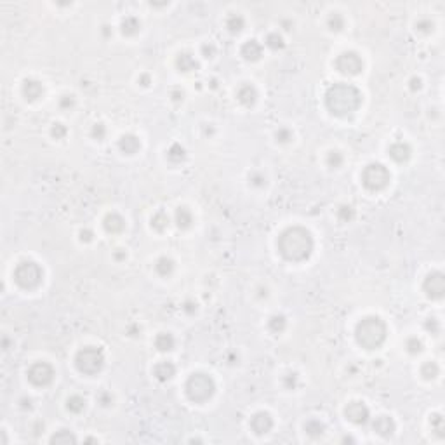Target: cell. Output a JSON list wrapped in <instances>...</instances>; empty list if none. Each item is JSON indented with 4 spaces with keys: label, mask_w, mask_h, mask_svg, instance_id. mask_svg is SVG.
<instances>
[{
    "label": "cell",
    "mask_w": 445,
    "mask_h": 445,
    "mask_svg": "<svg viewBox=\"0 0 445 445\" xmlns=\"http://www.w3.org/2000/svg\"><path fill=\"white\" fill-rule=\"evenodd\" d=\"M275 138L278 143H289L294 138V134H292V130L289 127H278V130L275 132Z\"/></svg>",
    "instance_id": "b9f144b4"
},
{
    "label": "cell",
    "mask_w": 445,
    "mask_h": 445,
    "mask_svg": "<svg viewBox=\"0 0 445 445\" xmlns=\"http://www.w3.org/2000/svg\"><path fill=\"white\" fill-rule=\"evenodd\" d=\"M416 30L419 33L428 35V33H431L435 30V23L429 19V18H419V19L416 21Z\"/></svg>",
    "instance_id": "ab89813d"
},
{
    "label": "cell",
    "mask_w": 445,
    "mask_h": 445,
    "mask_svg": "<svg viewBox=\"0 0 445 445\" xmlns=\"http://www.w3.org/2000/svg\"><path fill=\"white\" fill-rule=\"evenodd\" d=\"M169 224H170V219L166 211H158L151 216V228H153L155 231H158V233L166 231L167 228H169Z\"/></svg>",
    "instance_id": "484cf974"
},
{
    "label": "cell",
    "mask_w": 445,
    "mask_h": 445,
    "mask_svg": "<svg viewBox=\"0 0 445 445\" xmlns=\"http://www.w3.org/2000/svg\"><path fill=\"white\" fill-rule=\"evenodd\" d=\"M174 221L179 230H188L193 224V214H191V211L188 207H178L174 214Z\"/></svg>",
    "instance_id": "7402d4cb"
},
{
    "label": "cell",
    "mask_w": 445,
    "mask_h": 445,
    "mask_svg": "<svg viewBox=\"0 0 445 445\" xmlns=\"http://www.w3.org/2000/svg\"><path fill=\"white\" fill-rule=\"evenodd\" d=\"M44 94V85L40 84L35 78H26L23 82V96L28 99V101H37L38 97H42Z\"/></svg>",
    "instance_id": "e0dca14e"
},
{
    "label": "cell",
    "mask_w": 445,
    "mask_h": 445,
    "mask_svg": "<svg viewBox=\"0 0 445 445\" xmlns=\"http://www.w3.org/2000/svg\"><path fill=\"white\" fill-rule=\"evenodd\" d=\"M153 376L157 377L160 383H166V381L172 379L176 376V365L172 362H158L153 369Z\"/></svg>",
    "instance_id": "ffe728a7"
},
{
    "label": "cell",
    "mask_w": 445,
    "mask_h": 445,
    "mask_svg": "<svg viewBox=\"0 0 445 445\" xmlns=\"http://www.w3.org/2000/svg\"><path fill=\"white\" fill-rule=\"evenodd\" d=\"M66 409L72 414H80L85 409V398L80 397V395H72L66 400Z\"/></svg>",
    "instance_id": "4dcf8cb0"
},
{
    "label": "cell",
    "mask_w": 445,
    "mask_h": 445,
    "mask_svg": "<svg viewBox=\"0 0 445 445\" xmlns=\"http://www.w3.org/2000/svg\"><path fill=\"white\" fill-rule=\"evenodd\" d=\"M174 268H176V263L170 258H167V256L158 258L157 263H155V271H157V275H160V277H170L172 275V271H174Z\"/></svg>",
    "instance_id": "d4e9b609"
},
{
    "label": "cell",
    "mask_w": 445,
    "mask_h": 445,
    "mask_svg": "<svg viewBox=\"0 0 445 445\" xmlns=\"http://www.w3.org/2000/svg\"><path fill=\"white\" fill-rule=\"evenodd\" d=\"M240 54H242V57L245 61H251V63H254V61H259L261 59V56H263V45L259 44L258 40H247L243 42V45L240 47Z\"/></svg>",
    "instance_id": "9a60e30c"
},
{
    "label": "cell",
    "mask_w": 445,
    "mask_h": 445,
    "mask_svg": "<svg viewBox=\"0 0 445 445\" xmlns=\"http://www.w3.org/2000/svg\"><path fill=\"white\" fill-rule=\"evenodd\" d=\"M423 341L421 339H417L416 336H412V337H409V339L405 341V350L410 353V355H419V353L423 352Z\"/></svg>",
    "instance_id": "8d00e7d4"
},
{
    "label": "cell",
    "mask_w": 445,
    "mask_h": 445,
    "mask_svg": "<svg viewBox=\"0 0 445 445\" xmlns=\"http://www.w3.org/2000/svg\"><path fill=\"white\" fill-rule=\"evenodd\" d=\"M282 383H283V386H285L287 389H296V388H297V374H296V372H289L287 376H283Z\"/></svg>",
    "instance_id": "f6af8a7d"
},
{
    "label": "cell",
    "mask_w": 445,
    "mask_h": 445,
    "mask_svg": "<svg viewBox=\"0 0 445 445\" xmlns=\"http://www.w3.org/2000/svg\"><path fill=\"white\" fill-rule=\"evenodd\" d=\"M343 442H355V440H353V438H350V437H344Z\"/></svg>",
    "instance_id": "6125c7cd"
},
{
    "label": "cell",
    "mask_w": 445,
    "mask_h": 445,
    "mask_svg": "<svg viewBox=\"0 0 445 445\" xmlns=\"http://www.w3.org/2000/svg\"><path fill=\"white\" fill-rule=\"evenodd\" d=\"M97 402H99L103 407H110V405L113 404V395L110 391H101L97 395Z\"/></svg>",
    "instance_id": "c3c4849f"
},
{
    "label": "cell",
    "mask_w": 445,
    "mask_h": 445,
    "mask_svg": "<svg viewBox=\"0 0 445 445\" xmlns=\"http://www.w3.org/2000/svg\"><path fill=\"white\" fill-rule=\"evenodd\" d=\"M75 106V96L72 94H65L59 97V108L61 110H72Z\"/></svg>",
    "instance_id": "bcb514c9"
},
{
    "label": "cell",
    "mask_w": 445,
    "mask_h": 445,
    "mask_svg": "<svg viewBox=\"0 0 445 445\" xmlns=\"http://www.w3.org/2000/svg\"><path fill=\"white\" fill-rule=\"evenodd\" d=\"M343 162H344V157H343V153H341V151H337V150L329 151V155H327V166L331 167V169H339V167L343 166Z\"/></svg>",
    "instance_id": "74e56055"
},
{
    "label": "cell",
    "mask_w": 445,
    "mask_h": 445,
    "mask_svg": "<svg viewBox=\"0 0 445 445\" xmlns=\"http://www.w3.org/2000/svg\"><path fill=\"white\" fill-rule=\"evenodd\" d=\"M313 247H315V242H313L312 233L303 226H289L287 230L280 233L278 240H277V249H278L280 256L292 263H299L310 258Z\"/></svg>",
    "instance_id": "6da1fadb"
},
{
    "label": "cell",
    "mask_w": 445,
    "mask_h": 445,
    "mask_svg": "<svg viewBox=\"0 0 445 445\" xmlns=\"http://www.w3.org/2000/svg\"><path fill=\"white\" fill-rule=\"evenodd\" d=\"M425 329L429 332V334H433V336H437L438 332H440V322H438L437 318H428L425 322Z\"/></svg>",
    "instance_id": "7dc6e473"
},
{
    "label": "cell",
    "mask_w": 445,
    "mask_h": 445,
    "mask_svg": "<svg viewBox=\"0 0 445 445\" xmlns=\"http://www.w3.org/2000/svg\"><path fill=\"white\" fill-rule=\"evenodd\" d=\"M68 134V129H66V126H63V124H53V127H51V136H53L54 139H63Z\"/></svg>",
    "instance_id": "7bdbcfd3"
},
{
    "label": "cell",
    "mask_w": 445,
    "mask_h": 445,
    "mask_svg": "<svg viewBox=\"0 0 445 445\" xmlns=\"http://www.w3.org/2000/svg\"><path fill=\"white\" fill-rule=\"evenodd\" d=\"M391 174L383 164L372 162L362 170V185L369 191H381L389 185Z\"/></svg>",
    "instance_id": "52a82bcc"
},
{
    "label": "cell",
    "mask_w": 445,
    "mask_h": 445,
    "mask_svg": "<svg viewBox=\"0 0 445 445\" xmlns=\"http://www.w3.org/2000/svg\"><path fill=\"white\" fill-rule=\"evenodd\" d=\"M44 280V271H42L40 264H37L35 261H21L16 268H14V282L19 285L21 289L32 291L37 289Z\"/></svg>",
    "instance_id": "8992f818"
},
{
    "label": "cell",
    "mask_w": 445,
    "mask_h": 445,
    "mask_svg": "<svg viewBox=\"0 0 445 445\" xmlns=\"http://www.w3.org/2000/svg\"><path fill=\"white\" fill-rule=\"evenodd\" d=\"M372 429L376 431L379 437H391L393 433H395V429H397V425H395V421H393L391 417L388 416H379L376 417L372 421Z\"/></svg>",
    "instance_id": "5bb4252c"
},
{
    "label": "cell",
    "mask_w": 445,
    "mask_h": 445,
    "mask_svg": "<svg viewBox=\"0 0 445 445\" xmlns=\"http://www.w3.org/2000/svg\"><path fill=\"white\" fill-rule=\"evenodd\" d=\"M287 327V320L283 315H273L268 320V329H270L273 334H282Z\"/></svg>",
    "instance_id": "f546056e"
},
{
    "label": "cell",
    "mask_w": 445,
    "mask_h": 445,
    "mask_svg": "<svg viewBox=\"0 0 445 445\" xmlns=\"http://www.w3.org/2000/svg\"><path fill=\"white\" fill-rule=\"evenodd\" d=\"M423 87V80L419 77H412L409 80V89L412 91V93H417V91H421Z\"/></svg>",
    "instance_id": "f907efd6"
},
{
    "label": "cell",
    "mask_w": 445,
    "mask_h": 445,
    "mask_svg": "<svg viewBox=\"0 0 445 445\" xmlns=\"http://www.w3.org/2000/svg\"><path fill=\"white\" fill-rule=\"evenodd\" d=\"M304 431H306L310 437H320V435H324L325 431V426L324 423H320L318 419H310V421L304 425Z\"/></svg>",
    "instance_id": "1f68e13d"
},
{
    "label": "cell",
    "mask_w": 445,
    "mask_h": 445,
    "mask_svg": "<svg viewBox=\"0 0 445 445\" xmlns=\"http://www.w3.org/2000/svg\"><path fill=\"white\" fill-rule=\"evenodd\" d=\"M251 428L256 435H266L271 431L273 428V417L270 416L268 412H256L254 416L251 417Z\"/></svg>",
    "instance_id": "7c38bea8"
},
{
    "label": "cell",
    "mask_w": 445,
    "mask_h": 445,
    "mask_svg": "<svg viewBox=\"0 0 445 445\" xmlns=\"http://www.w3.org/2000/svg\"><path fill=\"white\" fill-rule=\"evenodd\" d=\"M429 423H431V429L437 433V437H440V438L444 437L445 435V423H444L442 414H433L431 419H429Z\"/></svg>",
    "instance_id": "d590c367"
},
{
    "label": "cell",
    "mask_w": 445,
    "mask_h": 445,
    "mask_svg": "<svg viewBox=\"0 0 445 445\" xmlns=\"http://www.w3.org/2000/svg\"><path fill=\"white\" fill-rule=\"evenodd\" d=\"M211 87H212V89H216V87H218V82H216V80H211Z\"/></svg>",
    "instance_id": "94428289"
},
{
    "label": "cell",
    "mask_w": 445,
    "mask_h": 445,
    "mask_svg": "<svg viewBox=\"0 0 445 445\" xmlns=\"http://www.w3.org/2000/svg\"><path fill=\"white\" fill-rule=\"evenodd\" d=\"M237 99L242 103L243 106H252L258 99V91L254 85L251 84H242L237 89Z\"/></svg>",
    "instance_id": "d6986e66"
},
{
    "label": "cell",
    "mask_w": 445,
    "mask_h": 445,
    "mask_svg": "<svg viewBox=\"0 0 445 445\" xmlns=\"http://www.w3.org/2000/svg\"><path fill=\"white\" fill-rule=\"evenodd\" d=\"M388 155L397 164H404V162H407V160L410 158V155H412V148H410L409 143L395 141V143H391V145H389Z\"/></svg>",
    "instance_id": "4fadbf2b"
},
{
    "label": "cell",
    "mask_w": 445,
    "mask_h": 445,
    "mask_svg": "<svg viewBox=\"0 0 445 445\" xmlns=\"http://www.w3.org/2000/svg\"><path fill=\"white\" fill-rule=\"evenodd\" d=\"M127 258V254H126V251H122V249H118V251H115V259L117 261H124V259Z\"/></svg>",
    "instance_id": "6f0895ef"
},
{
    "label": "cell",
    "mask_w": 445,
    "mask_h": 445,
    "mask_svg": "<svg viewBox=\"0 0 445 445\" xmlns=\"http://www.w3.org/2000/svg\"><path fill=\"white\" fill-rule=\"evenodd\" d=\"M226 28L230 30L231 33H240L243 28H245V19H243L242 14L239 12H233L230 16L226 18Z\"/></svg>",
    "instance_id": "83f0119b"
},
{
    "label": "cell",
    "mask_w": 445,
    "mask_h": 445,
    "mask_svg": "<svg viewBox=\"0 0 445 445\" xmlns=\"http://www.w3.org/2000/svg\"><path fill=\"white\" fill-rule=\"evenodd\" d=\"M176 66H178L179 72H193V70L199 68V63L195 59L193 54L190 53H179V56L176 57Z\"/></svg>",
    "instance_id": "44dd1931"
},
{
    "label": "cell",
    "mask_w": 445,
    "mask_h": 445,
    "mask_svg": "<svg viewBox=\"0 0 445 445\" xmlns=\"http://www.w3.org/2000/svg\"><path fill=\"white\" fill-rule=\"evenodd\" d=\"M186 397L195 404H204L209 398H212V395L216 393V383L209 374L204 372H195L188 377L186 385Z\"/></svg>",
    "instance_id": "277c9868"
},
{
    "label": "cell",
    "mask_w": 445,
    "mask_h": 445,
    "mask_svg": "<svg viewBox=\"0 0 445 445\" xmlns=\"http://www.w3.org/2000/svg\"><path fill=\"white\" fill-rule=\"evenodd\" d=\"M103 228L106 230V233L117 235V233H122V231H124L126 221H124V218H122L120 214H117V212H110V214H106L105 219H103Z\"/></svg>",
    "instance_id": "2e32d148"
},
{
    "label": "cell",
    "mask_w": 445,
    "mask_h": 445,
    "mask_svg": "<svg viewBox=\"0 0 445 445\" xmlns=\"http://www.w3.org/2000/svg\"><path fill=\"white\" fill-rule=\"evenodd\" d=\"M101 32H103V35H105L106 38H108V37L111 35V26H110V24H103Z\"/></svg>",
    "instance_id": "680465c9"
},
{
    "label": "cell",
    "mask_w": 445,
    "mask_h": 445,
    "mask_svg": "<svg viewBox=\"0 0 445 445\" xmlns=\"http://www.w3.org/2000/svg\"><path fill=\"white\" fill-rule=\"evenodd\" d=\"M337 218H339V221L343 222H350L355 219V209H353L352 205H339V209H337Z\"/></svg>",
    "instance_id": "f35d334b"
},
{
    "label": "cell",
    "mask_w": 445,
    "mask_h": 445,
    "mask_svg": "<svg viewBox=\"0 0 445 445\" xmlns=\"http://www.w3.org/2000/svg\"><path fill=\"white\" fill-rule=\"evenodd\" d=\"M21 407H23V409H28L30 410L33 407V400H32V398H21Z\"/></svg>",
    "instance_id": "9f6ffc18"
},
{
    "label": "cell",
    "mask_w": 445,
    "mask_h": 445,
    "mask_svg": "<svg viewBox=\"0 0 445 445\" xmlns=\"http://www.w3.org/2000/svg\"><path fill=\"white\" fill-rule=\"evenodd\" d=\"M249 183L256 188H264L266 186V176L263 172H251L249 174Z\"/></svg>",
    "instance_id": "60d3db41"
},
{
    "label": "cell",
    "mask_w": 445,
    "mask_h": 445,
    "mask_svg": "<svg viewBox=\"0 0 445 445\" xmlns=\"http://www.w3.org/2000/svg\"><path fill=\"white\" fill-rule=\"evenodd\" d=\"M185 157H186L185 146H181L179 143H172V145L169 146V150H167V158H169L170 162H174V164L183 162Z\"/></svg>",
    "instance_id": "f1b7e54d"
},
{
    "label": "cell",
    "mask_w": 445,
    "mask_h": 445,
    "mask_svg": "<svg viewBox=\"0 0 445 445\" xmlns=\"http://www.w3.org/2000/svg\"><path fill=\"white\" fill-rule=\"evenodd\" d=\"M93 237H94V233H93V230H89V228H85V230L80 231V240H82V242H91V240H93Z\"/></svg>",
    "instance_id": "f5cc1de1"
},
{
    "label": "cell",
    "mask_w": 445,
    "mask_h": 445,
    "mask_svg": "<svg viewBox=\"0 0 445 445\" xmlns=\"http://www.w3.org/2000/svg\"><path fill=\"white\" fill-rule=\"evenodd\" d=\"M141 28V21L136 16H126L120 23V30L126 37H134Z\"/></svg>",
    "instance_id": "cb8c5ba5"
},
{
    "label": "cell",
    "mask_w": 445,
    "mask_h": 445,
    "mask_svg": "<svg viewBox=\"0 0 445 445\" xmlns=\"http://www.w3.org/2000/svg\"><path fill=\"white\" fill-rule=\"evenodd\" d=\"M423 291L429 299H442L445 294V277L442 271H431L423 282Z\"/></svg>",
    "instance_id": "30bf717a"
},
{
    "label": "cell",
    "mask_w": 445,
    "mask_h": 445,
    "mask_svg": "<svg viewBox=\"0 0 445 445\" xmlns=\"http://www.w3.org/2000/svg\"><path fill=\"white\" fill-rule=\"evenodd\" d=\"M334 66L339 73L348 75V77H355L358 73H362L364 70V61H362L360 54L355 51H344L334 61Z\"/></svg>",
    "instance_id": "ba28073f"
},
{
    "label": "cell",
    "mask_w": 445,
    "mask_h": 445,
    "mask_svg": "<svg viewBox=\"0 0 445 445\" xmlns=\"http://www.w3.org/2000/svg\"><path fill=\"white\" fill-rule=\"evenodd\" d=\"M327 26L332 32H341L344 28V18L341 16L339 12H332L331 16L327 18Z\"/></svg>",
    "instance_id": "e575fe53"
},
{
    "label": "cell",
    "mask_w": 445,
    "mask_h": 445,
    "mask_svg": "<svg viewBox=\"0 0 445 445\" xmlns=\"http://www.w3.org/2000/svg\"><path fill=\"white\" fill-rule=\"evenodd\" d=\"M118 148L122 150V153L134 155V153H138L139 148H141V141H139V138L138 136H134V134H124L120 138V141H118Z\"/></svg>",
    "instance_id": "ac0fdd59"
},
{
    "label": "cell",
    "mask_w": 445,
    "mask_h": 445,
    "mask_svg": "<svg viewBox=\"0 0 445 445\" xmlns=\"http://www.w3.org/2000/svg\"><path fill=\"white\" fill-rule=\"evenodd\" d=\"M440 369H438L437 362H425L421 367V376L425 377L426 381H433L435 377L438 376Z\"/></svg>",
    "instance_id": "836d02e7"
},
{
    "label": "cell",
    "mask_w": 445,
    "mask_h": 445,
    "mask_svg": "<svg viewBox=\"0 0 445 445\" xmlns=\"http://www.w3.org/2000/svg\"><path fill=\"white\" fill-rule=\"evenodd\" d=\"M344 416L348 421H352L353 425H367L369 419H371V410L364 402H350L346 407H344Z\"/></svg>",
    "instance_id": "8fae6325"
},
{
    "label": "cell",
    "mask_w": 445,
    "mask_h": 445,
    "mask_svg": "<svg viewBox=\"0 0 445 445\" xmlns=\"http://www.w3.org/2000/svg\"><path fill=\"white\" fill-rule=\"evenodd\" d=\"M174 346H176V339L170 332H160L155 337V348L158 352H170V350H174Z\"/></svg>",
    "instance_id": "603a6c76"
},
{
    "label": "cell",
    "mask_w": 445,
    "mask_h": 445,
    "mask_svg": "<svg viewBox=\"0 0 445 445\" xmlns=\"http://www.w3.org/2000/svg\"><path fill=\"white\" fill-rule=\"evenodd\" d=\"M51 444L56 445H70V444H77V437L70 431V429H59L51 437Z\"/></svg>",
    "instance_id": "4316f807"
},
{
    "label": "cell",
    "mask_w": 445,
    "mask_h": 445,
    "mask_svg": "<svg viewBox=\"0 0 445 445\" xmlns=\"http://www.w3.org/2000/svg\"><path fill=\"white\" fill-rule=\"evenodd\" d=\"M170 99L174 103H181L185 99V93L181 89H172L170 91Z\"/></svg>",
    "instance_id": "816d5d0a"
},
{
    "label": "cell",
    "mask_w": 445,
    "mask_h": 445,
    "mask_svg": "<svg viewBox=\"0 0 445 445\" xmlns=\"http://www.w3.org/2000/svg\"><path fill=\"white\" fill-rule=\"evenodd\" d=\"M264 44H266V47H270L271 51H280V49H283L285 42H283V37L280 35L278 32H271L266 35Z\"/></svg>",
    "instance_id": "d6a6232c"
},
{
    "label": "cell",
    "mask_w": 445,
    "mask_h": 445,
    "mask_svg": "<svg viewBox=\"0 0 445 445\" xmlns=\"http://www.w3.org/2000/svg\"><path fill=\"white\" fill-rule=\"evenodd\" d=\"M54 376H56L54 367L51 364H47V362H35V364L30 365L28 372H26L28 381L37 388L49 386L54 381Z\"/></svg>",
    "instance_id": "9c48e42d"
},
{
    "label": "cell",
    "mask_w": 445,
    "mask_h": 445,
    "mask_svg": "<svg viewBox=\"0 0 445 445\" xmlns=\"http://www.w3.org/2000/svg\"><path fill=\"white\" fill-rule=\"evenodd\" d=\"M202 56L207 57V59H211V57L216 56V45L212 44V42H205V44L202 45Z\"/></svg>",
    "instance_id": "681fc988"
},
{
    "label": "cell",
    "mask_w": 445,
    "mask_h": 445,
    "mask_svg": "<svg viewBox=\"0 0 445 445\" xmlns=\"http://www.w3.org/2000/svg\"><path fill=\"white\" fill-rule=\"evenodd\" d=\"M75 365H77L78 372L85 374V376H96L105 367V355H103L101 348L85 346V348L78 350L77 356H75Z\"/></svg>",
    "instance_id": "5b68a950"
},
{
    "label": "cell",
    "mask_w": 445,
    "mask_h": 445,
    "mask_svg": "<svg viewBox=\"0 0 445 445\" xmlns=\"http://www.w3.org/2000/svg\"><path fill=\"white\" fill-rule=\"evenodd\" d=\"M183 310L191 315V313L197 312V303H193V301H186V303H185V306H183Z\"/></svg>",
    "instance_id": "db71d44e"
},
{
    "label": "cell",
    "mask_w": 445,
    "mask_h": 445,
    "mask_svg": "<svg viewBox=\"0 0 445 445\" xmlns=\"http://www.w3.org/2000/svg\"><path fill=\"white\" fill-rule=\"evenodd\" d=\"M205 134H214V129L212 127H205V130H204Z\"/></svg>",
    "instance_id": "91938a15"
},
{
    "label": "cell",
    "mask_w": 445,
    "mask_h": 445,
    "mask_svg": "<svg viewBox=\"0 0 445 445\" xmlns=\"http://www.w3.org/2000/svg\"><path fill=\"white\" fill-rule=\"evenodd\" d=\"M138 82L143 85V87H148V85L151 84V78H150V75H148V73H143V75H139Z\"/></svg>",
    "instance_id": "11a10c76"
},
{
    "label": "cell",
    "mask_w": 445,
    "mask_h": 445,
    "mask_svg": "<svg viewBox=\"0 0 445 445\" xmlns=\"http://www.w3.org/2000/svg\"><path fill=\"white\" fill-rule=\"evenodd\" d=\"M325 106L336 117H350L362 106V93L353 84L336 82L325 91Z\"/></svg>",
    "instance_id": "7a4b0ae2"
},
{
    "label": "cell",
    "mask_w": 445,
    "mask_h": 445,
    "mask_svg": "<svg viewBox=\"0 0 445 445\" xmlns=\"http://www.w3.org/2000/svg\"><path fill=\"white\" fill-rule=\"evenodd\" d=\"M388 337V327L379 316L369 315L362 318L355 327V339L365 350H377Z\"/></svg>",
    "instance_id": "3957f363"
},
{
    "label": "cell",
    "mask_w": 445,
    "mask_h": 445,
    "mask_svg": "<svg viewBox=\"0 0 445 445\" xmlns=\"http://www.w3.org/2000/svg\"><path fill=\"white\" fill-rule=\"evenodd\" d=\"M91 136H93L96 141H103L106 138V127L103 124H94L93 130H91Z\"/></svg>",
    "instance_id": "ee69618b"
}]
</instances>
